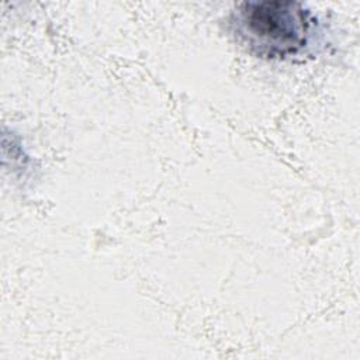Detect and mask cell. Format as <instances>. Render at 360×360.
Listing matches in <instances>:
<instances>
[{
	"label": "cell",
	"mask_w": 360,
	"mask_h": 360,
	"mask_svg": "<svg viewBox=\"0 0 360 360\" xmlns=\"http://www.w3.org/2000/svg\"><path fill=\"white\" fill-rule=\"evenodd\" d=\"M228 22L235 39L263 59L302 56L319 35L316 15L291 0L242 1L235 6Z\"/></svg>",
	"instance_id": "cell-1"
}]
</instances>
